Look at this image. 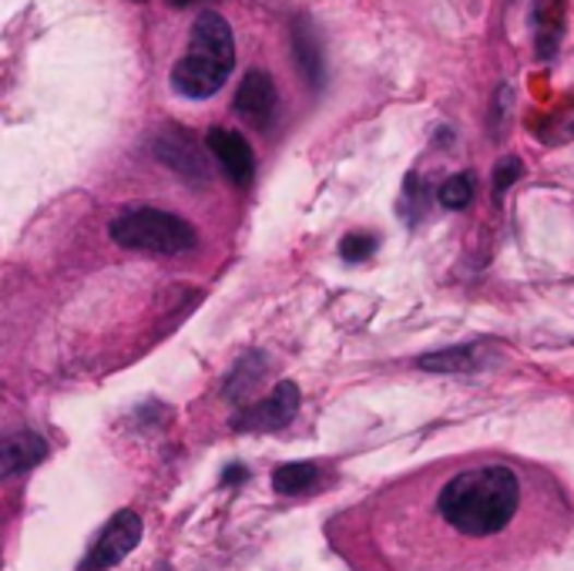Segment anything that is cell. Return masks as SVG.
Returning a JSON list of instances; mask_svg holds the SVG:
<instances>
[{
	"mask_svg": "<svg viewBox=\"0 0 574 571\" xmlns=\"http://www.w3.org/2000/svg\"><path fill=\"white\" fill-rule=\"evenodd\" d=\"M521 508V480L504 464H483L454 474L437 495V511L467 538L504 532Z\"/></svg>",
	"mask_w": 574,
	"mask_h": 571,
	"instance_id": "1",
	"label": "cell"
},
{
	"mask_svg": "<svg viewBox=\"0 0 574 571\" xmlns=\"http://www.w3.org/2000/svg\"><path fill=\"white\" fill-rule=\"evenodd\" d=\"M236 68V34L226 17L212 11L199 14L192 24L189 51L171 68V92L189 102H205L226 87Z\"/></svg>",
	"mask_w": 574,
	"mask_h": 571,
	"instance_id": "2",
	"label": "cell"
},
{
	"mask_svg": "<svg viewBox=\"0 0 574 571\" xmlns=\"http://www.w3.org/2000/svg\"><path fill=\"white\" fill-rule=\"evenodd\" d=\"M108 233L121 249L152 252V255H182L199 242L195 229L186 223L182 215L162 212V209H152V205L124 209L121 215L111 218Z\"/></svg>",
	"mask_w": 574,
	"mask_h": 571,
	"instance_id": "3",
	"label": "cell"
},
{
	"mask_svg": "<svg viewBox=\"0 0 574 571\" xmlns=\"http://www.w3.org/2000/svg\"><path fill=\"white\" fill-rule=\"evenodd\" d=\"M142 532H145L142 514H135L131 508H121L101 528V535L95 538L92 551L81 558L77 571H108V568H115L118 561H124L131 551L139 548Z\"/></svg>",
	"mask_w": 574,
	"mask_h": 571,
	"instance_id": "4",
	"label": "cell"
},
{
	"mask_svg": "<svg viewBox=\"0 0 574 571\" xmlns=\"http://www.w3.org/2000/svg\"><path fill=\"white\" fill-rule=\"evenodd\" d=\"M299 411V386L292 380H279L276 390L266 401H259L252 407H242L232 417V427L242 433H270V430H283L292 424Z\"/></svg>",
	"mask_w": 574,
	"mask_h": 571,
	"instance_id": "5",
	"label": "cell"
},
{
	"mask_svg": "<svg viewBox=\"0 0 574 571\" xmlns=\"http://www.w3.org/2000/svg\"><path fill=\"white\" fill-rule=\"evenodd\" d=\"M236 115L242 121H249L252 128H270V121L276 118V108H279V95H276V81L270 71L262 68H252L242 74V84L236 92V102H232Z\"/></svg>",
	"mask_w": 574,
	"mask_h": 571,
	"instance_id": "6",
	"label": "cell"
},
{
	"mask_svg": "<svg viewBox=\"0 0 574 571\" xmlns=\"http://www.w3.org/2000/svg\"><path fill=\"white\" fill-rule=\"evenodd\" d=\"M205 148L212 152V158L223 165L226 179L239 189H249L255 179V155L252 145L232 128H212L205 135Z\"/></svg>",
	"mask_w": 574,
	"mask_h": 571,
	"instance_id": "7",
	"label": "cell"
},
{
	"mask_svg": "<svg viewBox=\"0 0 574 571\" xmlns=\"http://www.w3.org/2000/svg\"><path fill=\"white\" fill-rule=\"evenodd\" d=\"M155 158L165 162L168 168H175L179 175H186V179H199V182L208 179L205 155L199 152L192 135H186V131H179V128H165L155 139Z\"/></svg>",
	"mask_w": 574,
	"mask_h": 571,
	"instance_id": "8",
	"label": "cell"
},
{
	"mask_svg": "<svg viewBox=\"0 0 574 571\" xmlns=\"http://www.w3.org/2000/svg\"><path fill=\"white\" fill-rule=\"evenodd\" d=\"M44 457H48V441H44L40 433L34 430L0 433V480L37 467Z\"/></svg>",
	"mask_w": 574,
	"mask_h": 571,
	"instance_id": "9",
	"label": "cell"
},
{
	"mask_svg": "<svg viewBox=\"0 0 574 571\" xmlns=\"http://www.w3.org/2000/svg\"><path fill=\"white\" fill-rule=\"evenodd\" d=\"M531 31L538 58H554L564 37V0H538V8L531 11Z\"/></svg>",
	"mask_w": 574,
	"mask_h": 571,
	"instance_id": "10",
	"label": "cell"
},
{
	"mask_svg": "<svg viewBox=\"0 0 574 571\" xmlns=\"http://www.w3.org/2000/svg\"><path fill=\"white\" fill-rule=\"evenodd\" d=\"M292 58L302 71V78L320 87L323 84V74H326V61H323V44L306 17H296L292 21Z\"/></svg>",
	"mask_w": 574,
	"mask_h": 571,
	"instance_id": "11",
	"label": "cell"
},
{
	"mask_svg": "<svg viewBox=\"0 0 574 571\" xmlns=\"http://www.w3.org/2000/svg\"><path fill=\"white\" fill-rule=\"evenodd\" d=\"M477 349L474 346H447V349H437V354H427L417 360L420 370L427 373H470L477 367Z\"/></svg>",
	"mask_w": 574,
	"mask_h": 571,
	"instance_id": "12",
	"label": "cell"
},
{
	"mask_svg": "<svg viewBox=\"0 0 574 571\" xmlns=\"http://www.w3.org/2000/svg\"><path fill=\"white\" fill-rule=\"evenodd\" d=\"M320 480V467L309 464V461H292V464H283L276 467L273 474V488L279 495H306Z\"/></svg>",
	"mask_w": 574,
	"mask_h": 571,
	"instance_id": "13",
	"label": "cell"
},
{
	"mask_svg": "<svg viewBox=\"0 0 574 571\" xmlns=\"http://www.w3.org/2000/svg\"><path fill=\"white\" fill-rule=\"evenodd\" d=\"M266 357H262V354H249L232 373H229V380H226V397L232 401V404H239L242 397H246V393L259 383V377L262 373H266Z\"/></svg>",
	"mask_w": 574,
	"mask_h": 571,
	"instance_id": "14",
	"label": "cell"
},
{
	"mask_svg": "<svg viewBox=\"0 0 574 571\" xmlns=\"http://www.w3.org/2000/svg\"><path fill=\"white\" fill-rule=\"evenodd\" d=\"M437 202L444 205V209H451V212L467 209L474 202V175H467V171L451 175V179L437 189Z\"/></svg>",
	"mask_w": 574,
	"mask_h": 571,
	"instance_id": "15",
	"label": "cell"
},
{
	"mask_svg": "<svg viewBox=\"0 0 574 571\" xmlns=\"http://www.w3.org/2000/svg\"><path fill=\"white\" fill-rule=\"evenodd\" d=\"M373 249H376V236H370V233H349L343 239V246H339V255L346 262H363V259L373 255Z\"/></svg>",
	"mask_w": 574,
	"mask_h": 571,
	"instance_id": "16",
	"label": "cell"
},
{
	"mask_svg": "<svg viewBox=\"0 0 574 571\" xmlns=\"http://www.w3.org/2000/svg\"><path fill=\"white\" fill-rule=\"evenodd\" d=\"M524 175V165H521V158H514V155H507V158H501L498 162V168H494V199H501L517 179Z\"/></svg>",
	"mask_w": 574,
	"mask_h": 571,
	"instance_id": "17",
	"label": "cell"
},
{
	"mask_svg": "<svg viewBox=\"0 0 574 571\" xmlns=\"http://www.w3.org/2000/svg\"><path fill=\"white\" fill-rule=\"evenodd\" d=\"M242 480H249V471H246L242 464H229V467L223 471V485H226V488L242 485Z\"/></svg>",
	"mask_w": 574,
	"mask_h": 571,
	"instance_id": "18",
	"label": "cell"
},
{
	"mask_svg": "<svg viewBox=\"0 0 574 571\" xmlns=\"http://www.w3.org/2000/svg\"><path fill=\"white\" fill-rule=\"evenodd\" d=\"M171 8H189V4H199V0H168Z\"/></svg>",
	"mask_w": 574,
	"mask_h": 571,
	"instance_id": "19",
	"label": "cell"
},
{
	"mask_svg": "<svg viewBox=\"0 0 574 571\" xmlns=\"http://www.w3.org/2000/svg\"><path fill=\"white\" fill-rule=\"evenodd\" d=\"M135 4H145V0H135Z\"/></svg>",
	"mask_w": 574,
	"mask_h": 571,
	"instance_id": "20",
	"label": "cell"
}]
</instances>
